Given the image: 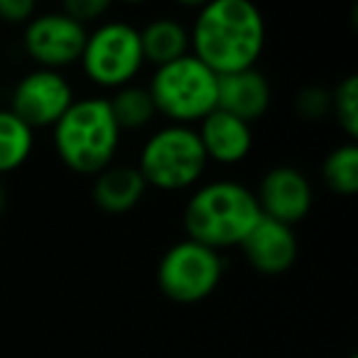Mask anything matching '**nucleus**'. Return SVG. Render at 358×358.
<instances>
[{
  "mask_svg": "<svg viewBox=\"0 0 358 358\" xmlns=\"http://www.w3.org/2000/svg\"><path fill=\"white\" fill-rule=\"evenodd\" d=\"M192 55L216 76L255 69L268 42V25L250 0H211L189 27Z\"/></svg>",
  "mask_w": 358,
  "mask_h": 358,
  "instance_id": "obj_1",
  "label": "nucleus"
},
{
  "mask_svg": "<svg viewBox=\"0 0 358 358\" xmlns=\"http://www.w3.org/2000/svg\"><path fill=\"white\" fill-rule=\"evenodd\" d=\"M258 219L260 209L255 194L234 179H216L196 187L182 216L187 238L216 253L243 243Z\"/></svg>",
  "mask_w": 358,
  "mask_h": 358,
  "instance_id": "obj_2",
  "label": "nucleus"
},
{
  "mask_svg": "<svg viewBox=\"0 0 358 358\" xmlns=\"http://www.w3.org/2000/svg\"><path fill=\"white\" fill-rule=\"evenodd\" d=\"M120 128L101 96L74 99L52 128L55 152L71 172L96 177L110 167L120 148Z\"/></svg>",
  "mask_w": 358,
  "mask_h": 358,
  "instance_id": "obj_3",
  "label": "nucleus"
},
{
  "mask_svg": "<svg viewBox=\"0 0 358 358\" xmlns=\"http://www.w3.org/2000/svg\"><path fill=\"white\" fill-rule=\"evenodd\" d=\"M206 164L209 159L196 128L167 123L143 143L135 167L148 187L162 192H185L199 185Z\"/></svg>",
  "mask_w": 358,
  "mask_h": 358,
  "instance_id": "obj_4",
  "label": "nucleus"
},
{
  "mask_svg": "<svg viewBox=\"0 0 358 358\" xmlns=\"http://www.w3.org/2000/svg\"><path fill=\"white\" fill-rule=\"evenodd\" d=\"M216 84L219 76L201 64L194 55L157 66L148 84L155 110L172 125L201 123L211 110H216Z\"/></svg>",
  "mask_w": 358,
  "mask_h": 358,
  "instance_id": "obj_5",
  "label": "nucleus"
},
{
  "mask_svg": "<svg viewBox=\"0 0 358 358\" xmlns=\"http://www.w3.org/2000/svg\"><path fill=\"white\" fill-rule=\"evenodd\" d=\"M79 62L91 84L101 89L118 91L133 84L145 64L138 27L120 20L101 22L86 37Z\"/></svg>",
  "mask_w": 358,
  "mask_h": 358,
  "instance_id": "obj_6",
  "label": "nucleus"
},
{
  "mask_svg": "<svg viewBox=\"0 0 358 358\" xmlns=\"http://www.w3.org/2000/svg\"><path fill=\"white\" fill-rule=\"evenodd\" d=\"M224 280V258L185 238L169 245L157 263V287L177 304H196L216 292Z\"/></svg>",
  "mask_w": 358,
  "mask_h": 358,
  "instance_id": "obj_7",
  "label": "nucleus"
},
{
  "mask_svg": "<svg viewBox=\"0 0 358 358\" xmlns=\"http://www.w3.org/2000/svg\"><path fill=\"white\" fill-rule=\"evenodd\" d=\"M86 37L89 30L66 13H37L25 25L22 47L37 69L62 71L81 59Z\"/></svg>",
  "mask_w": 358,
  "mask_h": 358,
  "instance_id": "obj_8",
  "label": "nucleus"
},
{
  "mask_svg": "<svg viewBox=\"0 0 358 358\" xmlns=\"http://www.w3.org/2000/svg\"><path fill=\"white\" fill-rule=\"evenodd\" d=\"M71 103H74V89L62 71L32 69L13 89L10 110L25 125L37 130L55 128Z\"/></svg>",
  "mask_w": 358,
  "mask_h": 358,
  "instance_id": "obj_9",
  "label": "nucleus"
},
{
  "mask_svg": "<svg viewBox=\"0 0 358 358\" xmlns=\"http://www.w3.org/2000/svg\"><path fill=\"white\" fill-rule=\"evenodd\" d=\"M253 194L260 216H268L292 229L294 224L307 219L314 204V192L307 174L289 164H278L268 169Z\"/></svg>",
  "mask_w": 358,
  "mask_h": 358,
  "instance_id": "obj_10",
  "label": "nucleus"
},
{
  "mask_svg": "<svg viewBox=\"0 0 358 358\" xmlns=\"http://www.w3.org/2000/svg\"><path fill=\"white\" fill-rule=\"evenodd\" d=\"M238 248L243 250L250 268L258 270L260 275H282L297 260L299 241L292 226L260 216Z\"/></svg>",
  "mask_w": 358,
  "mask_h": 358,
  "instance_id": "obj_11",
  "label": "nucleus"
},
{
  "mask_svg": "<svg viewBox=\"0 0 358 358\" xmlns=\"http://www.w3.org/2000/svg\"><path fill=\"white\" fill-rule=\"evenodd\" d=\"M270 101H273V89L263 71L245 69L219 76L216 108L243 120V123L253 125L255 120L263 118L270 108Z\"/></svg>",
  "mask_w": 358,
  "mask_h": 358,
  "instance_id": "obj_12",
  "label": "nucleus"
},
{
  "mask_svg": "<svg viewBox=\"0 0 358 358\" xmlns=\"http://www.w3.org/2000/svg\"><path fill=\"white\" fill-rule=\"evenodd\" d=\"M199 143L209 162L216 164H238L253 150V128L224 110H211L196 128Z\"/></svg>",
  "mask_w": 358,
  "mask_h": 358,
  "instance_id": "obj_13",
  "label": "nucleus"
},
{
  "mask_svg": "<svg viewBox=\"0 0 358 358\" xmlns=\"http://www.w3.org/2000/svg\"><path fill=\"white\" fill-rule=\"evenodd\" d=\"M145 192H148V185L133 164H110L96 174L94 187H91L94 204L110 216L133 211L145 199Z\"/></svg>",
  "mask_w": 358,
  "mask_h": 358,
  "instance_id": "obj_14",
  "label": "nucleus"
},
{
  "mask_svg": "<svg viewBox=\"0 0 358 358\" xmlns=\"http://www.w3.org/2000/svg\"><path fill=\"white\" fill-rule=\"evenodd\" d=\"M138 32L143 59L155 69L192 55L189 27L177 17H155Z\"/></svg>",
  "mask_w": 358,
  "mask_h": 358,
  "instance_id": "obj_15",
  "label": "nucleus"
},
{
  "mask_svg": "<svg viewBox=\"0 0 358 358\" xmlns=\"http://www.w3.org/2000/svg\"><path fill=\"white\" fill-rule=\"evenodd\" d=\"M35 130L25 125L10 108H0V177L15 172L30 159Z\"/></svg>",
  "mask_w": 358,
  "mask_h": 358,
  "instance_id": "obj_16",
  "label": "nucleus"
},
{
  "mask_svg": "<svg viewBox=\"0 0 358 358\" xmlns=\"http://www.w3.org/2000/svg\"><path fill=\"white\" fill-rule=\"evenodd\" d=\"M106 101H108V108H110V113H113L115 123H118L120 133L145 128V125L152 123V118L157 115L148 86L128 84V86H123V89L113 91V96Z\"/></svg>",
  "mask_w": 358,
  "mask_h": 358,
  "instance_id": "obj_17",
  "label": "nucleus"
},
{
  "mask_svg": "<svg viewBox=\"0 0 358 358\" xmlns=\"http://www.w3.org/2000/svg\"><path fill=\"white\" fill-rule=\"evenodd\" d=\"M322 179L329 192L338 196H353L358 192V148L356 143L336 145L324 157Z\"/></svg>",
  "mask_w": 358,
  "mask_h": 358,
  "instance_id": "obj_18",
  "label": "nucleus"
},
{
  "mask_svg": "<svg viewBox=\"0 0 358 358\" xmlns=\"http://www.w3.org/2000/svg\"><path fill=\"white\" fill-rule=\"evenodd\" d=\"M331 115L336 118L338 128L353 143L358 138V76L356 74H348L331 91Z\"/></svg>",
  "mask_w": 358,
  "mask_h": 358,
  "instance_id": "obj_19",
  "label": "nucleus"
},
{
  "mask_svg": "<svg viewBox=\"0 0 358 358\" xmlns=\"http://www.w3.org/2000/svg\"><path fill=\"white\" fill-rule=\"evenodd\" d=\"M294 110L299 118L309 120H324L331 115V91L322 89V86H304L294 99Z\"/></svg>",
  "mask_w": 358,
  "mask_h": 358,
  "instance_id": "obj_20",
  "label": "nucleus"
},
{
  "mask_svg": "<svg viewBox=\"0 0 358 358\" xmlns=\"http://www.w3.org/2000/svg\"><path fill=\"white\" fill-rule=\"evenodd\" d=\"M110 10L108 0H66L62 6V13H66L69 17H74L81 25H89V22H96L99 17H103L106 13Z\"/></svg>",
  "mask_w": 358,
  "mask_h": 358,
  "instance_id": "obj_21",
  "label": "nucleus"
},
{
  "mask_svg": "<svg viewBox=\"0 0 358 358\" xmlns=\"http://www.w3.org/2000/svg\"><path fill=\"white\" fill-rule=\"evenodd\" d=\"M37 15L32 0H0V20L8 25H27Z\"/></svg>",
  "mask_w": 358,
  "mask_h": 358,
  "instance_id": "obj_22",
  "label": "nucleus"
},
{
  "mask_svg": "<svg viewBox=\"0 0 358 358\" xmlns=\"http://www.w3.org/2000/svg\"><path fill=\"white\" fill-rule=\"evenodd\" d=\"M6 206V187H3V177H0V211Z\"/></svg>",
  "mask_w": 358,
  "mask_h": 358,
  "instance_id": "obj_23",
  "label": "nucleus"
},
{
  "mask_svg": "<svg viewBox=\"0 0 358 358\" xmlns=\"http://www.w3.org/2000/svg\"><path fill=\"white\" fill-rule=\"evenodd\" d=\"M348 358H356V356H348Z\"/></svg>",
  "mask_w": 358,
  "mask_h": 358,
  "instance_id": "obj_24",
  "label": "nucleus"
}]
</instances>
